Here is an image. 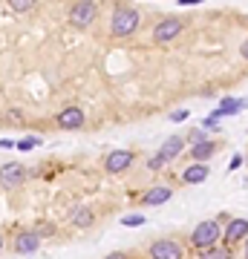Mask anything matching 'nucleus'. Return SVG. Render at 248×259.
I'll return each mask as SVG.
<instances>
[{"label": "nucleus", "instance_id": "obj_27", "mask_svg": "<svg viewBox=\"0 0 248 259\" xmlns=\"http://www.w3.org/2000/svg\"><path fill=\"white\" fill-rule=\"evenodd\" d=\"M6 147H15V141H9V139H0V150H6Z\"/></svg>", "mask_w": 248, "mask_h": 259}, {"label": "nucleus", "instance_id": "obj_4", "mask_svg": "<svg viewBox=\"0 0 248 259\" xmlns=\"http://www.w3.org/2000/svg\"><path fill=\"white\" fill-rule=\"evenodd\" d=\"M182 29H185V23L179 18H165L153 26V40L156 44H170V40H176L182 35Z\"/></svg>", "mask_w": 248, "mask_h": 259}, {"label": "nucleus", "instance_id": "obj_18", "mask_svg": "<svg viewBox=\"0 0 248 259\" xmlns=\"http://www.w3.org/2000/svg\"><path fill=\"white\" fill-rule=\"evenodd\" d=\"M15 147H18V150H23V153H29V150L41 147V139H38V136H26V139L15 141Z\"/></svg>", "mask_w": 248, "mask_h": 259}, {"label": "nucleus", "instance_id": "obj_2", "mask_svg": "<svg viewBox=\"0 0 248 259\" xmlns=\"http://www.w3.org/2000/svg\"><path fill=\"white\" fill-rule=\"evenodd\" d=\"M222 239V225L217 222V219H205V222H199L196 228H193L191 233V245L193 248H211V245H217V242Z\"/></svg>", "mask_w": 248, "mask_h": 259}, {"label": "nucleus", "instance_id": "obj_10", "mask_svg": "<svg viewBox=\"0 0 248 259\" xmlns=\"http://www.w3.org/2000/svg\"><path fill=\"white\" fill-rule=\"evenodd\" d=\"M55 124L61 130H81L84 127V110L81 107H66L55 115Z\"/></svg>", "mask_w": 248, "mask_h": 259}, {"label": "nucleus", "instance_id": "obj_25", "mask_svg": "<svg viewBox=\"0 0 248 259\" xmlns=\"http://www.w3.org/2000/svg\"><path fill=\"white\" fill-rule=\"evenodd\" d=\"M239 58H242V61H248V40H242V47H239Z\"/></svg>", "mask_w": 248, "mask_h": 259}, {"label": "nucleus", "instance_id": "obj_26", "mask_svg": "<svg viewBox=\"0 0 248 259\" xmlns=\"http://www.w3.org/2000/svg\"><path fill=\"white\" fill-rule=\"evenodd\" d=\"M199 3H205V0H179V6H199Z\"/></svg>", "mask_w": 248, "mask_h": 259}, {"label": "nucleus", "instance_id": "obj_7", "mask_svg": "<svg viewBox=\"0 0 248 259\" xmlns=\"http://www.w3.org/2000/svg\"><path fill=\"white\" fill-rule=\"evenodd\" d=\"M23 179H26V170L20 161H9V164L0 167V185L3 187H20Z\"/></svg>", "mask_w": 248, "mask_h": 259}, {"label": "nucleus", "instance_id": "obj_22", "mask_svg": "<svg viewBox=\"0 0 248 259\" xmlns=\"http://www.w3.org/2000/svg\"><path fill=\"white\" fill-rule=\"evenodd\" d=\"M242 164H245V156H239V153H237V156L231 158V164H228V170H239V167H242Z\"/></svg>", "mask_w": 248, "mask_h": 259}, {"label": "nucleus", "instance_id": "obj_23", "mask_svg": "<svg viewBox=\"0 0 248 259\" xmlns=\"http://www.w3.org/2000/svg\"><path fill=\"white\" fill-rule=\"evenodd\" d=\"M185 118H188V110H176V112H170V121H176V124H182Z\"/></svg>", "mask_w": 248, "mask_h": 259}, {"label": "nucleus", "instance_id": "obj_28", "mask_svg": "<svg viewBox=\"0 0 248 259\" xmlns=\"http://www.w3.org/2000/svg\"><path fill=\"white\" fill-rule=\"evenodd\" d=\"M242 253H245V256H248V236H245V248H242Z\"/></svg>", "mask_w": 248, "mask_h": 259}, {"label": "nucleus", "instance_id": "obj_14", "mask_svg": "<svg viewBox=\"0 0 248 259\" xmlns=\"http://www.w3.org/2000/svg\"><path fill=\"white\" fill-rule=\"evenodd\" d=\"M182 147H185V139L182 136H170V139L159 147V156L165 158V164H170V158H176L179 153H182Z\"/></svg>", "mask_w": 248, "mask_h": 259}, {"label": "nucleus", "instance_id": "obj_16", "mask_svg": "<svg viewBox=\"0 0 248 259\" xmlns=\"http://www.w3.org/2000/svg\"><path fill=\"white\" fill-rule=\"evenodd\" d=\"M239 110H242V101H237V98H225L211 115L214 118H225V115H234V112H239Z\"/></svg>", "mask_w": 248, "mask_h": 259}, {"label": "nucleus", "instance_id": "obj_17", "mask_svg": "<svg viewBox=\"0 0 248 259\" xmlns=\"http://www.w3.org/2000/svg\"><path fill=\"white\" fill-rule=\"evenodd\" d=\"M38 0H9V9L18 12V15H29V12H35Z\"/></svg>", "mask_w": 248, "mask_h": 259}, {"label": "nucleus", "instance_id": "obj_8", "mask_svg": "<svg viewBox=\"0 0 248 259\" xmlns=\"http://www.w3.org/2000/svg\"><path fill=\"white\" fill-rule=\"evenodd\" d=\"M41 248V233L38 231H20L12 242V250L15 253H35Z\"/></svg>", "mask_w": 248, "mask_h": 259}, {"label": "nucleus", "instance_id": "obj_29", "mask_svg": "<svg viewBox=\"0 0 248 259\" xmlns=\"http://www.w3.org/2000/svg\"><path fill=\"white\" fill-rule=\"evenodd\" d=\"M0 250H3V233H0Z\"/></svg>", "mask_w": 248, "mask_h": 259}, {"label": "nucleus", "instance_id": "obj_12", "mask_svg": "<svg viewBox=\"0 0 248 259\" xmlns=\"http://www.w3.org/2000/svg\"><path fill=\"white\" fill-rule=\"evenodd\" d=\"M208 173H211V170H208L205 161H193V164L182 173V182H185V185H199V182L208 179Z\"/></svg>", "mask_w": 248, "mask_h": 259}, {"label": "nucleus", "instance_id": "obj_24", "mask_svg": "<svg viewBox=\"0 0 248 259\" xmlns=\"http://www.w3.org/2000/svg\"><path fill=\"white\" fill-rule=\"evenodd\" d=\"M205 130H220V121L214 118V115H208L205 118Z\"/></svg>", "mask_w": 248, "mask_h": 259}, {"label": "nucleus", "instance_id": "obj_1", "mask_svg": "<svg viewBox=\"0 0 248 259\" xmlns=\"http://www.w3.org/2000/svg\"><path fill=\"white\" fill-rule=\"evenodd\" d=\"M138 26H141V15L133 6H116V12H113V18H110V35L113 37L136 35Z\"/></svg>", "mask_w": 248, "mask_h": 259}, {"label": "nucleus", "instance_id": "obj_3", "mask_svg": "<svg viewBox=\"0 0 248 259\" xmlns=\"http://www.w3.org/2000/svg\"><path fill=\"white\" fill-rule=\"evenodd\" d=\"M95 15H98V3L95 0H78V3H73V9H69V26L87 29L95 20Z\"/></svg>", "mask_w": 248, "mask_h": 259}, {"label": "nucleus", "instance_id": "obj_19", "mask_svg": "<svg viewBox=\"0 0 248 259\" xmlns=\"http://www.w3.org/2000/svg\"><path fill=\"white\" fill-rule=\"evenodd\" d=\"M205 256H208V259H225V256H231V250H228V248H217V245H211V248H205Z\"/></svg>", "mask_w": 248, "mask_h": 259}, {"label": "nucleus", "instance_id": "obj_9", "mask_svg": "<svg viewBox=\"0 0 248 259\" xmlns=\"http://www.w3.org/2000/svg\"><path fill=\"white\" fill-rule=\"evenodd\" d=\"M248 236V219H231L228 228H222V242L225 245H239Z\"/></svg>", "mask_w": 248, "mask_h": 259}, {"label": "nucleus", "instance_id": "obj_6", "mask_svg": "<svg viewBox=\"0 0 248 259\" xmlns=\"http://www.w3.org/2000/svg\"><path fill=\"white\" fill-rule=\"evenodd\" d=\"M147 256H153V259H182L185 250L176 239H156L150 248H147Z\"/></svg>", "mask_w": 248, "mask_h": 259}, {"label": "nucleus", "instance_id": "obj_21", "mask_svg": "<svg viewBox=\"0 0 248 259\" xmlns=\"http://www.w3.org/2000/svg\"><path fill=\"white\" fill-rule=\"evenodd\" d=\"M147 167H150V170H162V167H165V158H162V156L156 153V156H153L150 161H147Z\"/></svg>", "mask_w": 248, "mask_h": 259}, {"label": "nucleus", "instance_id": "obj_20", "mask_svg": "<svg viewBox=\"0 0 248 259\" xmlns=\"http://www.w3.org/2000/svg\"><path fill=\"white\" fill-rule=\"evenodd\" d=\"M121 222L127 225V228H141V225H145L147 219H145V216H141V213H136V216H124Z\"/></svg>", "mask_w": 248, "mask_h": 259}, {"label": "nucleus", "instance_id": "obj_5", "mask_svg": "<svg viewBox=\"0 0 248 259\" xmlns=\"http://www.w3.org/2000/svg\"><path fill=\"white\" fill-rule=\"evenodd\" d=\"M133 161H136V153H133V150H113V153H107V158H104V170H107L110 176H119V173H124Z\"/></svg>", "mask_w": 248, "mask_h": 259}, {"label": "nucleus", "instance_id": "obj_15", "mask_svg": "<svg viewBox=\"0 0 248 259\" xmlns=\"http://www.w3.org/2000/svg\"><path fill=\"white\" fill-rule=\"evenodd\" d=\"M69 222H73L75 228H92V222H95V213H92L90 207H75V210L69 213Z\"/></svg>", "mask_w": 248, "mask_h": 259}, {"label": "nucleus", "instance_id": "obj_11", "mask_svg": "<svg viewBox=\"0 0 248 259\" xmlns=\"http://www.w3.org/2000/svg\"><path fill=\"white\" fill-rule=\"evenodd\" d=\"M170 196H173V187H167V185H153L145 196H141V204H145V207H156V204L170 202Z\"/></svg>", "mask_w": 248, "mask_h": 259}, {"label": "nucleus", "instance_id": "obj_13", "mask_svg": "<svg viewBox=\"0 0 248 259\" xmlns=\"http://www.w3.org/2000/svg\"><path fill=\"white\" fill-rule=\"evenodd\" d=\"M217 153V141H193V147H191V161H208V158Z\"/></svg>", "mask_w": 248, "mask_h": 259}]
</instances>
